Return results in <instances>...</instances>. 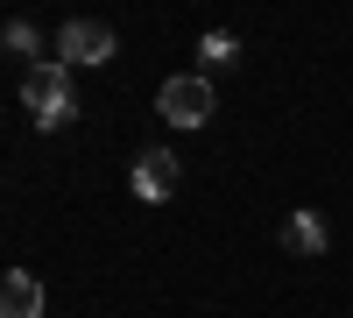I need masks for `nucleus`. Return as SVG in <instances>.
Instances as JSON below:
<instances>
[{
  "instance_id": "nucleus-6",
  "label": "nucleus",
  "mask_w": 353,
  "mask_h": 318,
  "mask_svg": "<svg viewBox=\"0 0 353 318\" xmlns=\"http://www.w3.org/2000/svg\"><path fill=\"white\" fill-rule=\"evenodd\" d=\"M283 248H290V255H325V219H318V212H290Z\"/></svg>"
},
{
  "instance_id": "nucleus-8",
  "label": "nucleus",
  "mask_w": 353,
  "mask_h": 318,
  "mask_svg": "<svg viewBox=\"0 0 353 318\" xmlns=\"http://www.w3.org/2000/svg\"><path fill=\"white\" fill-rule=\"evenodd\" d=\"M8 50L28 57V50H36V28H28V21H8Z\"/></svg>"
},
{
  "instance_id": "nucleus-7",
  "label": "nucleus",
  "mask_w": 353,
  "mask_h": 318,
  "mask_svg": "<svg viewBox=\"0 0 353 318\" xmlns=\"http://www.w3.org/2000/svg\"><path fill=\"white\" fill-rule=\"evenodd\" d=\"M198 57H205V64H233V57H241V43L219 28V36H205V43H198Z\"/></svg>"
},
{
  "instance_id": "nucleus-3",
  "label": "nucleus",
  "mask_w": 353,
  "mask_h": 318,
  "mask_svg": "<svg viewBox=\"0 0 353 318\" xmlns=\"http://www.w3.org/2000/svg\"><path fill=\"white\" fill-rule=\"evenodd\" d=\"M113 50H121V43H113V28L106 21H64V36H57V57H64V64H106V57Z\"/></svg>"
},
{
  "instance_id": "nucleus-2",
  "label": "nucleus",
  "mask_w": 353,
  "mask_h": 318,
  "mask_svg": "<svg viewBox=\"0 0 353 318\" xmlns=\"http://www.w3.org/2000/svg\"><path fill=\"white\" fill-rule=\"evenodd\" d=\"M156 113H163L170 128H205V121L219 113V99H212V78H205V71H176V78H163Z\"/></svg>"
},
{
  "instance_id": "nucleus-1",
  "label": "nucleus",
  "mask_w": 353,
  "mask_h": 318,
  "mask_svg": "<svg viewBox=\"0 0 353 318\" xmlns=\"http://www.w3.org/2000/svg\"><path fill=\"white\" fill-rule=\"evenodd\" d=\"M21 99H28V113H36L43 135H57V128L78 121V99H71V71H64V64H36L28 85H21Z\"/></svg>"
},
{
  "instance_id": "nucleus-5",
  "label": "nucleus",
  "mask_w": 353,
  "mask_h": 318,
  "mask_svg": "<svg viewBox=\"0 0 353 318\" xmlns=\"http://www.w3.org/2000/svg\"><path fill=\"white\" fill-rule=\"evenodd\" d=\"M0 318H43V283L28 269H8V283H0Z\"/></svg>"
},
{
  "instance_id": "nucleus-4",
  "label": "nucleus",
  "mask_w": 353,
  "mask_h": 318,
  "mask_svg": "<svg viewBox=\"0 0 353 318\" xmlns=\"http://www.w3.org/2000/svg\"><path fill=\"white\" fill-rule=\"evenodd\" d=\"M176 170H184V163H176L170 149H149V156L134 163V198H149V206H163V198L176 191Z\"/></svg>"
}]
</instances>
